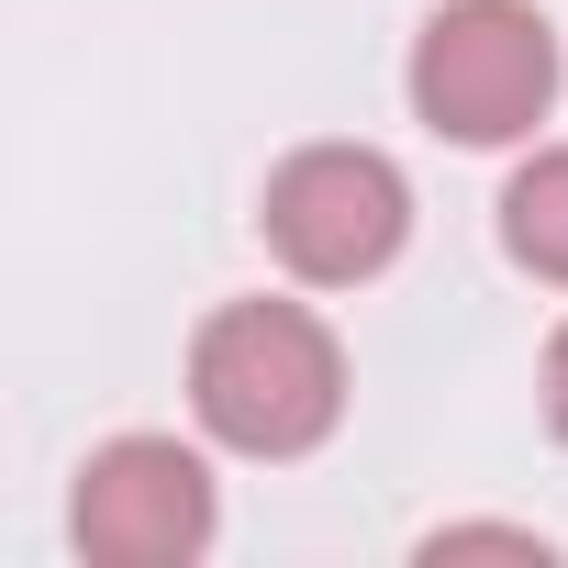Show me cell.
Returning a JSON list of instances; mask_svg holds the SVG:
<instances>
[{"label": "cell", "mask_w": 568, "mask_h": 568, "mask_svg": "<svg viewBox=\"0 0 568 568\" xmlns=\"http://www.w3.org/2000/svg\"><path fill=\"white\" fill-rule=\"evenodd\" d=\"M212 524H223L212 468L179 435H112V446H90L79 501H68V535H79L90 568H190L212 546Z\"/></svg>", "instance_id": "4"}, {"label": "cell", "mask_w": 568, "mask_h": 568, "mask_svg": "<svg viewBox=\"0 0 568 568\" xmlns=\"http://www.w3.org/2000/svg\"><path fill=\"white\" fill-rule=\"evenodd\" d=\"M557 23L535 0H435L413 34V112L446 145H524L557 112Z\"/></svg>", "instance_id": "2"}, {"label": "cell", "mask_w": 568, "mask_h": 568, "mask_svg": "<svg viewBox=\"0 0 568 568\" xmlns=\"http://www.w3.org/2000/svg\"><path fill=\"white\" fill-rule=\"evenodd\" d=\"M501 256L546 291H568V145H535L501 190Z\"/></svg>", "instance_id": "5"}, {"label": "cell", "mask_w": 568, "mask_h": 568, "mask_svg": "<svg viewBox=\"0 0 568 568\" xmlns=\"http://www.w3.org/2000/svg\"><path fill=\"white\" fill-rule=\"evenodd\" d=\"M256 223H267V256L302 291H357L413 234V179L379 145H302V156H278Z\"/></svg>", "instance_id": "3"}, {"label": "cell", "mask_w": 568, "mask_h": 568, "mask_svg": "<svg viewBox=\"0 0 568 568\" xmlns=\"http://www.w3.org/2000/svg\"><path fill=\"white\" fill-rule=\"evenodd\" d=\"M424 557L446 568V557H557L535 524H446V535H424Z\"/></svg>", "instance_id": "6"}, {"label": "cell", "mask_w": 568, "mask_h": 568, "mask_svg": "<svg viewBox=\"0 0 568 568\" xmlns=\"http://www.w3.org/2000/svg\"><path fill=\"white\" fill-rule=\"evenodd\" d=\"M190 413L234 457H313L346 424V346L302 302H223L190 335Z\"/></svg>", "instance_id": "1"}, {"label": "cell", "mask_w": 568, "mask_h": 568, "mask_svg": "<svg viewBox=\"0 0 568 568\" xmlns=\"http://www.w3.org/2000/svg\"><path fill=\"white\" fill-rule=\"evenodd\" d=\"M535 390H546V435L568 446V324L546 335V379H535Z\"/></svg>", "instance_id": "7"}]
</instances>
